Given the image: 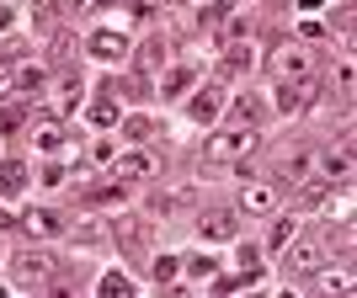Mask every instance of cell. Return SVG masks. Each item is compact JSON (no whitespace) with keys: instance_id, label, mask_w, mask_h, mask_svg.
Returning <instances> with one entry per match:
<instances>
[{"instance_id":"1","label":"cell","mask_w":357,"mask_h":298,"mask_svg":"<svg viewBox=\"0 0 357 298\" xmlns=\"http://www.w3.org/2000/svg\"><path fill=\"white\" fill-rule=\"evenodd\" d=\"M11 272H16V283H22V288H48L54 277H59V256L32 245V251H16L11 256Z\"/></svg>"},{"instance_id":"2","label":"cell","mask_w":357,"mask_h":298,"mask_svg":"<svg viewBox=\"0 0 357 298\" xmlns=\"http://www.w3.org/2000/svg\"><path fill=\"white\" fill-rule=\"evenodd\" d=\"M251 144H256L251 128H219V134L203 144V165H229V160H240Z\"/></svg>"},{"instance_id":"3","label":"cell","mask_w":357,"mask_h":298,"mask_svg":"<svg viewBox=\"0 0 357 298\" xmlns=\"http://www.w3.org/2000/svg\"><path fill=\"white\" fill-rule=\"evenodd\" d=\"M112 176H118L123 187H128V181H149V176H155V155H144V149H128V155H118Z\"/></svg>"},{"instance_id":"4","label":"cell","mask_w":357,"mask_h":298,"mask_svg":"<svg viewBox=\"0 0 357 298\" xmlns=\"http://www.w3.org/2000/svg\"><path fill=\"white\" fill-rule=\"evenodd\" d=\"M310 48H304V43H288V48H278V59H272V70H278V74H283V80H288V74H294V80H304V74H310Z\"/></svg>"},{"instance_id":"5","label":"cell","mask_w":357,"mask_h":298,"mask_svg":"<svg viewBox=\"0 0 357 298\" xmlns=\"http://www.w3.org/2000/svg\"><path fill=\"white\" fill-rule=\"evenodd\" d=\"M219 112H224V91L219 86H203L192 96V107H187V118H192V123H213Z\"/></svg>"},{"instance_id":"6","label":"cell","mask_w":357,"mask_h":298,"mask_svg":"<svg viewBox=\"0 0 357 298\" xmlns=\"http://www.w3.org/2000/svg\"><path fill=\"white\" fill-rule=\"evenodd\" d=\"M240 208H245V213H272V208H278V187H267V181H245Z\"/></svg>"},{"instance_id":"7","label":"cell","mask_w":357,"mask_h":298,"mask_svg":"<svg viewBox=\"0 0 357 298\" xmlns=\"http://www.w3.org/2000/svg\"><path fill=\"white\" fill-rule=\"evenodd\" d=\"M283 261H288V272H298V277H304V272L320 267V251H314V245H298V240H288V245H283Z\"/></svg>"},{"instance_id":"8","label":"cell","mask_w":357,"mask_h":298,"mask_svg":"<svg viewBox=\"0 0 357 298\" xmlns=\"http://www.w3.org/2000/svg\"><path fill=\"white\" fill-rule=\"evenodd\" d=\"M192 80H197V70H192V64H171V70L160 74V96L171 102V96H181V91L192 86Z\"/></svg>"},{"instance_id":"9","label":"cell","mask_w":357,"mask_h":298,"mask_svg":"<svg viewBox=\"0 0 357 298\" xmlns=\"http://www.w3.org/2000/svg\"><path fill=\"white\" fill-rule=\"evenodd\" d=\"M27 187V165L22 160H0V197H16Z\"/></svg>"},{"instance_id":"10","label":"cell","mask_w":357,"mask_h":298,"mask_svg":"<svg viewBox=\"0 0 357 298\" xmlns=\"http://www.w3.org/2000/svg\"><path fill=\"white\" fill-rule=\"evenodd\" d=\"M118 240H123V245H144V240H149V219L123 213V219H118Z\"/></svg>"},{"instance_id":"11","label":"cell","mask_w":357,"mask_h":298,"mask_svg":"<svg viewBox=\"0 0 357 298\" xmlns=\"http://www.w3.org/2000/svg\"><path fill=\"white\" fill-rule=\"evenodd\" d=\"M235 213H208V219H203V240H235Z\"/></svg>"},{"instance_id":"12","label":"cell","mask_w":357,"mask_h":298,"mask_svg":"<svg viewBox=\"0 0 357 298\" xmlns=\"http://www.w3.org/2000/svg\"><path fill=\"white\" fill-rule=\"evenodd\" d=\"M123 38L118 32H96V38H91V54H96V59H123Z\"/></svg>"},{"instance_id":"13","label":"cell","mask_w":357,"mask_h":298,"mask_svg":"<svg viewBox=\"0 0 357 298\" xmlns=\"http://www.w3.org/2000/svg\"><path fill=\"white\" fill-rule=\"evenodd\" d=\"M181 261H187V277H197V283H213V277H219V261H213V256H181Z\"/></svg>"},{"instance_id":"14","label":"cell","mask_w":357,"mask_h":298,"mask_svg":"<svg viewBox=\"0 0 357 298\" xmlns=\"http://www.w3.org/2000/svg\"><path fill=\"white\" fill-rule=\"evenodd\" d=\"M149 277H155V283H176L181 277V256H155V267H149Z\"/></svg>"},{"instance_id":"15","label":"cell","mask_w":357,"mask_h":298,"mask_svg":"<svg viewBox=\"0 0 357 298\" xmlns=\"http://www.w3.org/2000/svg\"><path fill=\"white\" fill-rule=\"evenodd\" d=\"M27 229H32V235H59L64 219H59V213H48V208H38V213H27Z\"/></svg>"},{"instance_id":"16","label":"cell","mask_w":357,"mask_h":298,"mask_svg":"<svg viewBox=\"0 0 357 298\" xmlns=\"http://www.w3.org/2000/svg\"><path fill=\"white\" fill-rule=\"evenodd\" d=\"M298 224H304V219H298V213H283V219L272 224V245H278V251H283L288 240H298Z\"/></svg>"},{"instance_id":"17","label":"cell","mask_w":357,"mask_h":298,"mask_svg":"<svg viewBox=\"0 0 357 298\" xmlns=\"http://www.w3.org/2000/svg\"><path fill=\"white\" fill-rule=\"evenodd\" d=\"M278 107H283V112H304V107H310V86H283Z\"/></svg>"},{"instance_id":"18","label":"cell","mask_w":357,"mask_h":298,"mask_svg":"<svg viewBox=\"0 0 357 298\" xmlns=\"http://www.w3.org/2000/svg\"><path fill=\"white\" fill-rule=\"evenodd\" d=\"M91 123H96V128H118V123H123L118 102H96V107H91Z\"/></svg>"},{"instance_id":"19","label":"cell","mask_w":357,"mask_h":298,"mask_svg":"<svg viewBox=\"0 0 357 298\" xmlns=\"http://www.w3.org/2000/svg\"><path fill=\"white\" fill-rule=\"evenodd\" d=\"M80 91H86V86H80V74H70V80L59 86V112H75V107H80Z\"/></svg>"},{"instance_id":"20","label":"cell","mask_w":357,"mask_h":298,"mask_svg":"<svg viewBox=\"0 0 357 298\" xmlns=\"http://www.w3.org/2000/svg\"><path fill=\"white\" fill-rule=\"evenodd\" d=\"M123 134L134 139V144H144V139L155 134V123H149V118H128V123H123Z\"/></svg>"},{"instance_id":"21","label":"cell","mask_w":357,"mask_h":298,"mask_svg":"<svg viewBox=\"0 0 357 298\" xmlns=\"http://www.w3.org/2000/svg\"><path fill=\"white\" fill-rule=\"evenodd\" d=\"M32 139H38L43 149H59V123H38V128H32Z\"/></svg>"},{"instance_id":"22","label":"cell","mask_w":357,"mask_h":298,"mask_svg":"<svg viewBox=\"0 0 357 298\" xmlns=\"http://www.w3.org/2000/svg\"><path fill=\"white\" fill-rule=\"evenodd\" d=\"M102 293H123V298H128V293H134V283H128L123 272H107V277H102Z\"/></svg>"},{"instance_id":"23","label":"cell","mask_w":357,"mask_h":298,"mask_svg":"<svg viewBox=\"0 0 357 298\" xmlns=\"http://www.w3.org/2000/svg\"><path fill=\"white\" fill-rule=\"evenodd\" d=\"M320 272V267H314ZM320 288H331V293H336V288H347V272H320Z\"/></svg>"},{"instance_id":"24","label":"cell","mask_w":357,"mask_h":298,"mask_svg":"<svg viewBox=\"0 0 357 298\" xmlns=\"http://www.w3.org/2000/svg\"><path fill=\"white\" fill-rule=\"evenodd\" d=\"M11 91H16V74H11V70H0V102H6Z\"/></svg>"},{"instance_id":"25","label":"cell","mask_w":357,"mask_h":298,"mask_svg":"<svg viewBox=\"0 0 357 298\" xmlns=\"http://www.w3.org/2000/svg\"><path fill=\"white\" fill-rule=\"evenodd\" d=\"M102 6H107V0H102Z\"/></svg>"}]
</instances>
